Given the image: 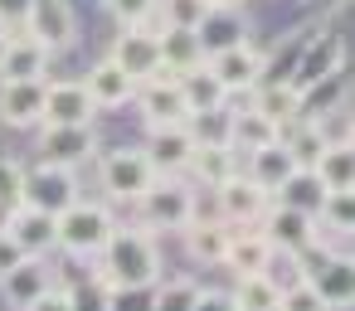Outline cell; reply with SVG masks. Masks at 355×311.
I'll list each match as a JSON object with an SVG mask.
<instances>
[{
    "mask_svg": "<svg viewBox=\"0 0 355 311\" xmlns=\"http://www.w3.org/2000/svg\"><path fill=\"white\" fill-rule=\"evenodd\" d=\"M214 195V214L229 224V229H253L263 214H268V204H272V195L263 190V185H253L243 170H234L224 185H214L209 190Z\"/></svg>",
    "mask_w": 355,
    "mask_h": 311,
    "instance_id": "cell-7",
    "label": "cell"
},
{
    "mask_svg": "<svg viewBox=\"0 0 355 311\" xmlns=\"http://www.w3.org/2000/svg\"><path fill=\"white\" fill-rule=\"evenodd\" d=\"M6 233H10L30 258H44V253L54 248V214L30 209V204H15L10 219H6Z\"/></svg>",
    "mask_w": 355,
    "mask_h": 311,
    "instance_id": "cell-22",
    "label": "cell"
},
{
    "mask_svg": "<svg viewBox=\"0 0 355 311\" xmlns=\"http://www.w3.org/2000/svg\"><path fill=\"white\" fill-rule=\"evenodd\" d=\"M141 209V229L151 233H180L195 219V190L185 185V175H156L146 185V195L137 199Z\"/></svg>",
    "mask_w": 355,
    "mask_h": 311,
    "instance_id": "cell-3",
    "label": "cell"
},
{
    "mask_svg": "<svg viewBox=\"0 0 355 311\" xmlns=\"http://www.w3.org/2000/svg\"><path fill=\"white\" fill-rule=\"evenodd\" d=\"M73 199H78V175H73L69 166L40 161L35 170H25L20 204H30V209H44V214H64Z\"/></svg>",
    "mask_w": 355,
    "mask_h": 311,
    "instance_id": "cell-6",
    "label": "cell"
},
{
    "mask_svg": "<svg viewBox=\"0 0 355 311\" xmlns=\"http://www.w3.org/2000/svg\"><path fill=\"white\" fill-rule=\"evenodd\" d=\"M83 83H88V93H93V103H98V107H127V103H132V93H137V78H127L112 59H98V64H93V73H88Z\"/></svg>",
    "mask_w": 355,
    "mask_h": 311,
    "instance_id": "cell-27",
    "label": "cell"
},
{
    "mask_svg": "<svg viewBox=\"0 0 355 311\" xmlns=\"http://www.w3.org/2000/svg\"><path fill=\"white\" fill-rule=\"evenodd\" d=\"M321 199H326V190H321V180L311 170H292L287 185L277 190V204H292V209H306V214H316Z\"/></svg>",
    "mask_w": 355,
    "mask_h": 311,
    "instance_id": "cell-34",
    "label": "cell"
},
{
    "mask_svg": "<svg viewBox=\"0 0 355 311\" xmlns=\"http://www.w3.org/2000/svg\"><path fill=\"white\" fill-rule=\"evenodd\" d=\"M20 258H30V253H25V248H20V243H15L6 229H0V277H6V272H10Z\"/></svg>",
    "mask_w": 355,
    "mask_h": 311,
    "instance_id": "cell-46",
    "label": "cell"
},
{
    "mask_svg": "<svg viewBox=\"0 0 355 311\" xmlns=\"http://www.w3.org/2000/svg\"><path fill=\"white\" fill-rule=\"evenodd\" d=\"M229 296H234V306H239V311H277L282 287H277L268 272H243V277H239V287H234Z\"/></svg>",
    "mask_w": 355,
    "mask_h": 311,
    "instance_id": "cell-32",
    "label": "cell"
},
{
    "mask_svg": "<svg viewBox=\"0 0 355 311\" xmlns=\"http://www.w3.org/2000/svg\"><path fill=\"white\" fill-rule=\"evenodd\" d=\"M93 117H98V103L83 78L44 83V122L40 127H88Z\"/></svg>",
    "mask_w": 355,
    "mask_h": 311,
    "instance_id": "cell-10",
    "label": "cell"
},
{
    "mask_svg": "<svg viewBox=\"0 0 355 311\" xmlns=\"http://www.w3.org/2000/svg\"><path fill=\"white\" fill-rule=\"evenodd\" d=\"M156 287H107V311H151Z\"/></svg>",
    "mask_w": 355,
    "mask_h": 311,
    "instance_id": "cell-40",
    "label": "cell"
},
{
    "mask_svg": "<svg viewBox=\"0 0 355 311\" xmlns=\"http://www.w3.org/2000/svg\"><path fill=\"white\" fill-rule=\"evenodd\" d=\"M195 292H200V282H195V277L156 282V292H151V311H190V306H195Z\"/></svg>",
    "mask_w": 355,
    "mask_h": 311,
    "instance_id": "cell-36",
    "label": "cell"
},
{
    "mask_svg": "<svg viewBox=\"0 0 355 311\" xmlns=\"http://www.w3.org/2000/svg\"><path fill=\"white\" fill-rule=\"evenodd\" d=\"M311 6H345V0H311Z\"/></svg>",
    "mask_w": 355,
    "mask_h": 311,
    "instance_id": "cell-48",
    "label": "cell"
},
{
    "mask_svg": "<svg viewBox=\"0 0 355 311\" xmlns=\"http://www.w3.org/2000/svg\"><path fill=\"white\" fill-rule=\"evenodd\" d=\"M292 170H302V166L287 156V146H282V141H272V146L248 151V170H243V175H248L253 185H263L268 195H277V190L287 185V175H292Z\"/></svg>",
    "mask_w": 355,
    "mask_h": 311,
    "instance_id": "cell-26",
    "label": "cell"
},
{
    "mask_svg": "<svg viewBox=\"0 0 355 311\" xmlns=\"http://www.w3.org/2000/svg\"><path fill=\"white\" fill-rule=\"evenodd\" d=\"M277 311H326V301H321V296H316V287L302 277V282L282 287V301H277Z\"/></svg>",
    "mask_w": 355,
    "mask_h": 311,
    "instance_id": "cell-39",
    "label": "cell"
},
{
    "mask_svg": "<svg viewBox=\"0 0 355 311\" xmlns=\"http://www.w3.org/2000/svg\"><path fill=\"white\" fill-rule=\"evenodd\" d=\"M49 59H54V49H44L40 39H30V35L20 30V35H10V44H6V59H0V78H44Z\"/></svg>",
    "mask_w": 355,
    "mask_h": 311,
    "instance_id": "cell-25",
    "label": "cell"
},
{
    "mask_svg": "<svg viewBox=\"0 0 355 311\" xmlns=\"http://www.w3.org/2000/svg\"><path fill=\"white\" fill-rule=\"evenodd\" d=\"M258 229L268 233V243H272L277 253H292V258H302V253H316V248H321L316 214L292 209V204H268V214L258 219Z\"/></svg>",
    "mask_w": 355,
    "mask_h": 311,
    "instance_id": "cell-5",
    "label": "cell"
},
{
    "mask_svg": "<svg viewBox=\"0 0 355 311\" xmlns=\"http://www.w3.org/2000/svg\"><path fill=\"white\" fill-rule=\"evenodd\" d=\"M103 287H156L161 282V248L151 238V229H112V238L103 243Z\"/></svg>",
    "mask_w": 355,
    "mask_h": 311,
    "instance_id": "cell-1",
    "label": "cell"
},
{
    "mask_svg": "<svg viewBox=\"0 0 355 311\" xmlns=\"http://www.w3.org/2000/svg\"><path fill=\"white\" fill-rule=\"evenodd\" d=\"M282 136V127L277 122H268L263 112H234V132H229V146L239 151V156H248V151H258V146H272Z\"/></svg>",
    "mask_w": 355,
    "mask_h": 311,
    "instance_id": "cell-31",
    "label": "cell"
},
{
    "mask_svg": "<svg viewBox=\"0 0 355 311\" xmlns=\"http://www.w3.org/2000/svg\"><path fill=\"white\" fill-rule=\"evenodd\" d=\"M69 306L73 311H107V287L98 282H83V287H69Z\"/></svg>",
    "mask_w": 355,
    "mask_h": 311,
    "instance_id": "cell-42",
    "label": "cell"
},
{
    "mask_svg": "<svg viewBox=\"0 0 355 311\" xmlns=\"http://www.w3.org/2000/svg\"><path fill=\"white\" fill-rule=\"evenodd\" d=\"M272 243H268V233L253 224V229H234L229 233V253H224V267L234 272V277H243V272H272Z\"/></svg>",
    "mask_w": 355,
    "mask_h": 311,
    "instance_id": "cell-19",
    "label": "cell"
},
{
    "mask_svg": "<svg viewBox=\"0 0 355 311\" xmlns=\"http://www.w3.org/2000/svg\"><path fill=\"white\" fill-rule=\"evenodd\" d=\"M185 132L195 146H229V132H234V112L229 107H209V112H190L185 117Z\"/></svg>",
    "mask_w": 355,
    "mask_h": 311,
    "instance_id": "cell-33",
    "label": "cell"
},
{
    "mask_svg": "<svg viewBox=\"0 0 355 311\" xmlns=\"http://www.w3.org/2000/svg\"><path fill=\"white\" fill-rule=\"evenodd\" d=\"M30 6L35 0H0V30H25V20H30Z\"/></svg>",
    "mask_w": 355,
    "mask_h": 311,
    "instance_id": "cell-43",
    "label": "cell"
},
{
    "mask_svg": "<svg viewBox=\"0 0 355 311\" xmlns=\"http://www.w3.org/2000/svg\"><path fill=\"white\" fill-rule=\"evenodd\" d=\"M25 311H73V306H69V292H64V287H49V292H40Z\"/></svg>",
    "mask_w": 355,
    "mask_h": 311,
    "instance_id": "cell-45",
    "label": "cell"
},
{
    "mask_svg": "<svg viewBox=\"0 0 355 311\" xmlns=\"http://www.w3.org/2000/svg\"><path fill=\"white\" fill-rule=\"evenodd\" d=\"M146 161L156 166V175H185V166H190V156H195V141H190V132H185V122L180 127H151V136H146Z\"/></svg>",
    "mask_w": 355,
    "mask_h": 311,
    "instance_id": "cell-17",
    "label": "cell"
},
{
    "mask_svg": "<svg viewBox=\"0 0 355 311\" xmlns=\"http://www.w3.org/2000/svg\"><path fill=\"white\" fill-rule=\"evenodd\" d=\"M200 64H205V49H200L195 30H161V73L180 78V73H190Z\"/></svg>",
    "mask_w": 355,
    "mask_h": 311,
    "instance_id": "cell-28",
    "label": "cell"
},
{
    "mask_svg": "<svg viewBox=\"0 0 355 311\" xmlns=\"http://www.w3.org/2000/svg\"><path fill=\"white\" fill-rule=\"evenodd\" d=\"M132 98H137V112H141L146 132H151V127H180V122L190 117V107H185V98H180V83H175L171 73H156V78L137 83Z\"/></svg>",
    "mask_w": 355,
    "mask_h": 311,
    "instance_id": "cell-11",
    "label": "cell"
},
{
    "mask_svg": "<svg viewBox=\"0 0 355 311\" xmlns=\"http://www.w3.org/2000/svg\"><path fill=\"white\" fill-rule=\"evenodd\" d=\"M209 6H239V0H209Z\"/></svg>",
    "mask_w": 355,
    "mask_h": 311,
    "instance_id": "cell-49",
    "label": "cell"
},
{
    "mask_svg": "<svg viewBox=\"0 0 355 311\" xmlns=\"http://www.w3.org/2000/svg\"><path fill=\"white\" fill-rule=\"evenodd\" d=\"M306 282L326 301V311H350L355 306V267L350 253H326L316 267H306Z\"/></svg>",
    "mask_w": 355,
    "mask_h": 311,
    "instance_id": "cell-15",
    "label": "cell"
},
{
    "mask_svg": "<svg viewBox=\"0 0 355 311\" xmlns=\"http://www.w3.org/2000/svg\"><path fill=\"white\" fill-rule=\"evenodd\" d=\"M180 233H185V253H190L195 263H205V267H219V263H224V253H229V233H234V229H229L219 214H214V219L195 214V219H190Z\"/></svg>",
    "mask_w": 355,
    "mask_h": 311,
    "instance_id": "cell-20",
    "label": "cell"
},
{
    "mask_svg": "<svg viewBox=\"0 0 355 311\" xmlns=\"http://www.w3.org/2000/svg\"><path fill=\"white\" fill-rule=\"evenodd\" d=\"M54 287V272H49V263L44 258H20L6 277H0V292H6V301L15 306V311H25L40 292H49Z\"/></svg>",
    "mask_w": 355,
    "mask_h": 311,
    "instance_id": "cell-21",
    "label": "cell"
},
{
    "mask_svg": "<svg viewBox=\"0 0 355 311\" xmlns=\"http://www.w3.org/2000/svg\"><path fill=\"white\" fill-rule=\"evenodd\" d=\"M316 229L331 238H350L355 233V199L350 195H326L316 209Z\"/></svg>",
    "mask_w": 355,
    "mask_h": 311,
    "instance_id": "cell-35",
    "label": "cell"
},
{
    "mask_svg": "<svg viewBox=\"0 0 355 311\" xmlns=\"http://www.w3.org/2000/svg\"><path fill=\"white\" fill-rule=\"evenodd\" d=\"M25 35L40 39L44 49H73L78 39V15L69 0H35L30 6V20H25Z\"/></svg>",
    "mask_w": 355,
    "mask_h": 311,
    "instance_id": "cell-14",
    "label": "cell"
},
{
    "mask_svg": "<svg viewBox=\"0 0 355 311\" xmlns=\"http://www.w3.org/2000/svg\"><path fill=\"white\" fill-rule=\"evenodd\" d=\"M195 35H200L205 59H209V54L234 49V44H248V20L239 15V6H209V15L195 25Z\"/></svg>",
    "mask_w": 355,
    "mask_h": 311,
    "instance_id": "cell-18",
    "label": "cell"
},
{
    "mask_svg": "<svg viewBox=\"0 0 355 311\" xmlns=\"http://www.w3.org/2000/svg\"><path fill=\"white\" fill-rule=\"evenodd\" d=\"M205 64H209V73L224 83V93H248L253 83L268 78V54H263L253 39H248V44H234V49H224V54H209Z\"/></svg>",
    "mask_w": 355,
    "mask_h": 311,
    "instance_id": "cell-12",
    "label": "cell"
},
{
    "mask_svg": "<svg viewBox=\"0 0 355 311\" xmlns=\"http://www.w3.org/2000/svg\"><path fill=\"white\" fill-rule=\"evenodd\" d=\"M234 170H239V151H234V146H195V156H190V166H185V175H195L205 190L224 185Z\"/></svg>",
    "mask_w": 355,
    "mask_h": 311,
    "instance_id": "cell-29",
    "label": "cell"
},
{
    "mask_svg": "<svg viewBox=\"0 0 355 311\" xmlns=\"http://www.w3.org/2000/svg\"><path fill=\"white\" fill-rule=\"evenodd\" d=\"M156 6H161V0H107V10H112V20H117L122 30H127V25H151Z\"/></svg>",
    "mask_w": 355,
    "mask_h": 311,
    "instance_id": "cell-38",
    "label": "cell"
},
{
    "mask_svg": "<svg viewBox=\"0 0 355 311\" xmlns=\"http://www.w3.org/2000/svg\"><path fill=\"white\" fill-rule=\"evenodd\" d=\"M175 83H180V98H185V107H190V112H209V107H224V103H229V93H224V83L209 73V64H200V69L180 73Z\"/></svg>",
    "mask_w": 355,
    "mask_h": 311,
    "instance_id": "cell-30",
    "label": "cell"
},
{
    "mask_svg": "<svg viewBox=\"0 0 355 311\" xmlns=\"http://www.w3.org/2000/svg\"><path fill=\"white\" fill-rule=\"evenodd\" d=\"M107 59H112L127 78H137V83L156 78V73H161V30H151V25H127V30L112 39Z\"/></svg>",
    "mask_w": 355,
    "mask_h": 311,
    "instance_id": "cell-8",
    "label": "cell"
},
{
    "mask_svg": "<svg viewBox=\"0 0 355 311\" xmlns=\"http://www.w3.org/2000/svg\"><path fill=\"white\" fill-rule=\"evenodd\" d=\"M248 93H253V112H263V117H268V122H277V127L297 122V117H302V107H306V93H302V88H292L287 78H282V83H253Z\"/></svg>",
    "mask_w": 355,
    "mask_h": 311,
    "instance_id": "cell-23",
    "label": "cell"
},
{
    "mask_svg": "<svg viewBox=\"0 0 355 311\" xmlns=\"http://www.w3.org/2000/svg\"><path fill=\"white\" fill-rule=\"evenodd\" d=\"M93 151H98L93 122H88V127H40V156L54 161V166L78 170L83 161H93Z\"/></svg>",
    "mask_w": 355,
    "mask_h": 311,
    "instance_id": "cell-16",
    "label": "cell"
},
{
    "mask_svg": "<svg viewBox=\"0 0 355 311\" xmlns=\"http://www.w3.org/2000/svg\"><path fill=\"white\" fill-rule=\"evenodd\" d=\"M0 122L35 132L44 122V78H0Z\"/></svg>",
    "mask_w": 355,
    "mask_h": 311,
    "instance_id": "cell-13",
    "label": "cell"
},
{
    "mask_svg": "<svg viewBox=\"0 0 355 311\" xmlns=\"http://www.w3.org/2000/svg\"><path fill=\"white\" fill-rule=\"evenodd\" d=\"M311 175L321 180L326 195H355V151H350V141H326Z\"/></svg>",
    "mask_w": 355,
    "mask_h": 311,
    "instance_id": "cell-24",
    "label": "cell"
},
{
    "mask_svg": "<svg viewBox=\"0 0 355 311\" xmlns=\"http://www.w3.org/2000/svg\"><path fill=\"white\" fill-rule=\"evenodd\" d=\"M112 214L107 204H88V199H73L64 214H54V248L73 253V258H98L103 243L112 238Z\"/></svg>",
    "mask_w": 355,
    "mask_h": 311,
    "instance_id": "cell-2",
    "label": "cell"
},
{
    "mask_svg": "<svg viewBox=\"0 0 355 311\" xmlns=\"http://www.w3.org/2000/svg\"><path fill=\"white\" fill-rule=\"evenodd\" d=\"M6 44H10V30H0V59H6Z\"/></svg>",
    "mask_w": 355,
    "mask_h": 311,
    "instance_id": "cell-47",
    "label": "cell"
},
{
    "mask_svg": "<svg viewBox=\"0 0 355 311\" xmlns=\"http://www.w3.org/2000/svg\"><path fill=\"white\" fill-rule=\"evenodd\" d=\"M98 180L103 190L117 199V204H137L146 195V185L156 180V166L146 161L141 146H112L103 161H98Z\"/></svg>",
    "mask_w": 355,
    "mask_h": 311,
    "instance_id": "cell-4",
    "label": "cell"
},
{
    "mask_svg": "<svg viewBox=\"0 0 355 311\" xmlns=\"http://www.w3.org/2000/svg\"><path fill=\"white\" fill-rule=\"evenodd\" d=\"M20 185H25V166L15 156H0V204H20Z\"/></svg>",
    "mask_w": 355,
    "mask_h": 311,
    "instance_id": "cell-41",
    "label": "cell"
},
{
    "mask_svg": "<svg viewBox=\"0 0 355 311\" xmlns=\"http://www.w3.org/2000/svg\"><path fill=\"white\" fill-rule=\"evenodd\" d=\"M340 64H345V39L340 35H311L302 44V59H297L287 83L302 93H316L326 78H340Z\"/></svg>",
    "mask_w": 355,
    "mask_h": 311,
    "instance_id": "cell-9",
    "label": "cell"
},
{
    "mask_svg": "<svg viewBox=\"0 0 355 311\" xmlns=\"http://www.w3.org/2000/svg\"><path fill=\"white\" fill-rule=\"evenodd\" d=\"M156 10L166 15V30H195L209 15V0H161Z\"/></svg>",
    "mask_w": 355,
    "mask_h": 311,
    "instance_id": "cell-37",
    "label": "cell"
},
{
    "mask_svg": "<svg viewBox=\"0 0 355 311\" xmlns=\"http://www.w3.org/2000/svg\"><path fill=\"white\" fill-rule=\"evenodd\" d=\"M190 311H239V306H234V296H229V292H219V287H200Z\"/></svg>",
    "mask_w": 355,
    "mask_h": 311,
    "instance_id": "cell-44",
    "label": "cell"
}]
</instances>
